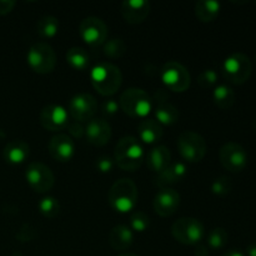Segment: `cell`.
Segmentation results:
<instances>
[{
	"label": "cell",
	"instance_id": "1",
	"mask_svg": "<svg viewBox=\"0 0 256 256\" xmlns=\"http://www.w3.org/2000/svg\"><path fill=\"white\" fill-rule=\"evenodd\" d=\"M114 160L118 166L125 172H135L140 169L145 162V152L142 142L134 136L122 138L115 148Z\"/></svg>",
	"mask_w": 256,
	"mask_h": 256
},
{
	"label": "cell",
	"instance_id": "2",
	"mask_svg": "<svg viewBox=\"0 0 256 256\" xmlns=\"http://www.w3.org/2000/svg\"><path fill=\"white\" fill-rule=\"evenodd\" d=\"M92 88L102 96L116 94L122 84V74L116 65L102 62L94 66L90 74Z\"/></svg>",
	"mask_w": 256,
	"mask_h": 256
},
{
	"label": "cell",
	"instance_id": "3",
	"mask_svg": "<svg viewBox=\"0 0 256 256\" xmlns=\"http://www.w3.org/2000/svg\"><path fill=\"white\" fill-rule=\"evenodd\" d=\"M139 198L138 188L130 179H120L112 185L108 194L110 206L118 212L126 214L135 209Z\"/></svg>",
	"mask_w": 256,
	"mask_h": 256
},
{
	"label": "cell",
	"instance_id": "4",
	"mask_svg": "<svg viewBox=\"0 0 256 256\" xmlns=\"http://www.w3.org/2000/svg\"><path fill=\"white\" fill-rule=\"evenodd\" d=\"M119 106L129 116L145 119L152 109V100L145 90L130 88L120 95Z\"/></svg>",
	"mask_w": 256,
	"mask_h": 256
},
{
	"label": "cell",
	"instance_id": "5",
	"mask_svg": "<svg viewBox=\"0 0 256 256\" xmlns=\"http://www.w3.org/2000/svg\"><path fill=\"white\" fill-rule=\"evenodd\" d=\"M30 69L36 74H49L56 65V52L52 45L45 42H35L30 46L26 55Z\"/></svg>",
	"mask_w": 256,
	"mask_h": 256
},
{
	"label": "cell",
	"instance_id": "6",
	"mask_svg": "<svg viewBox=\"0 0 256 256\" xmlns=\"http://www.w3.org/2000/svg\"><path fill=\"white\" fill-rule=\"evenodd\" d=\"M252 72V60L242 52H235L228 56L222 64V75L234 85H242L249 80Z\"/></svg>",
	"mask_w": 256,
	"mask_h": 256
},
{
	"label": "cell",
	"instance_id": "7",
	"mask_svg": "<svg viewBox=\"0 0 256 256\" xmlns=\"http://www.w3.org/2000/svg\"><path fill=\"white\" fill-rule=\"evenodd\" d=\"M172 235L180 244L199 245L205 236V228L195 218H180L172 224Z\"/></svg>",
	"mask_w": 256,
	"mask_h": 256
},
{
	"label": "cell",
	"instance_id": "8",
	"mask_svg": "<svg viewBox=\"0 0 256 256\" xmlns=\"http://www.w3.org/2000/svg\"><path fill=\"white\" fill-rule=\"evenodd\" d=\"M178 149L182 159L188 162H199L206 154V142L198 132L186 130L178 138Z\"/></svg>",
	"mask_w": 256,
	"mask_h": 256
},
{
	"label": "cell",
	"instance_id": "9",
	"mask_svg": "<svg viewBox=\"0 0 256 256\" xmlns=\"http://www.w3.org/2000/svg\"><path fill=\"white\" fill-rule=\"evenodd\" d=\"M162 80L165 88L174 92H184L189 89L192 78L189 70L178 62H168L162 69Z\"/></svg>",
	"mask_w": 256,
	"mask_h": 256
},
{
	"label": "cell",
	"instance_id": "10",
	"mask_svg": "<svg viewBox=\"0 0 256 256\" xmlns=\"http://www.w3.org/2000/svg\"><path fill=\"white\" fill-rule=\"evenodd\" d=\"M25 179L32 190L38 194L50 192L55 184V176L48 165L39 162H32L28 165Z\"/></svg>",
	"mask_w": 256,
	"mask_h": 256
},
{
	"label": "cell",
	"instance_id": "11",
	"mask_svg": "<svg viewBox=\"0 0 256 256\" xmlns=\"http://www.w3.org/2000/svg\"><path fill=\"white\" fill-rule=\"evenodd\" d=\"M82 39L92 48L104 45L108 40V26L100 18L88 16L79 25Z\"/></svg>",
	"mask_w": 256,
	"mask_h": 256
},
{
	"label": "cell",
	"instance_id": "12",
	"mask_svg": "<svg viewBox=\"0 0 256 256\" xmlns=\"http://www.w3.org/2000/svg\"><path fill=\"white\" fill-rule=\"evenodd\" d=\"M219 159L222 166L232 172H239L248 164V154L238 142H226L219 150Z\"/></svg>",
	"mask_w": 256,
	"mask_h": 256
},
{
	"label": "cell",
	"instance_id": "13",
	"mask_svg": "<svg viewBox=\"0 0 256 256\" xmlns=\"http://www.w3.org/2000/svg\"><path fill=\"white\" fill-rule=\"evenodd\" d=\"M98 112L96 99L92 94L82 92L72 98L69 102V114L78 122H90Z\"/></svg>",
	"mask_w": 256,
	"mask_h": 256
},
{
	"label": "cell",
	"instance_id": "14",
	"mask_svg": "<svg viewBox=\"0 0 256 256\" xmlns=\"http://www.w3.org/2000/svg\"><path fill=\"white\" fill-rule=\"evenodd\" d=\"M40 124L49 132L64 130L69 126V112L62 105H46L40 112Z\"/></svg>",
	"mask_w": 256,
	"mask_h": 256
},
{
	"label": "cell",
	"instance_id": "15",
	"mask_svg": "<svg viewBox=\"0 0 256 256\" xmlns=\"http://www.w3.org/2000/svg\"><path fill=\"white\" fill-rule=\"evenodd\" d=\"M155 212L162 218L172 216L180 206V194L172 188L160 189L152 202Z\"/></svg>",
	"mask_w": 256,
	"mask_h": 256
},
{
	"label": "cell",
	"instance_id": "16",
	"mask_svg": "<svg viewBox=\"0 0 256 256\" xmlns=\"http://www.w3.org/2000/svg\"><path fill=\"white\" fill-rule=\"evenodd\" d=\"M112 126L102 118H94L85 126L84 136L94 146H105L112 140Z\"/></svg>",
	"mask_w": 256,
	"mask_h": 256
},
{
	"label": "cell",
	"instance_id": "17",
	"mask_svg": "<svg viewBox=\"0 0 256 256\" xmlns=\"http://www.w3.org/2000/svg\"><path fill=\"white\" fill-rule=\"evenodd\" d=\"M49 154L54 160L59 162H68L75 154L74 140L65 134H58L49 142Z\"/></svg>",
	"mask_w": 256,
	"mask_h": 256
},
{
	"label": "cell",
	"instance_id": "18",
	"mask_svg": "<svg viewBox=\"0 0 256 256\" xmlns=\"http://www.w3.org/2000/svg\"><path fill=\"white\" fill-rule=\"evenodd\" d=\"M152 5L146 0H125L122 2L120 12L126 22L132 25L140 24L150 14Z\"/></svg>",
	"mask_w": 256,
	"mask_h": 256
},
{
	"label": "cell",
	"instance_id": "19",
	"mask_svg": "<svg viewBox=\"0 0 256 256\" xmlns=\"http://www.w3.org/2000/svg\"><path fill=\"white\" fill-rule=\"evenodd\" d=\"M155 105L154 114L155 120L160 122L162 125H172L179 122L180 112L175 105L168 102L166 94L162 92H159L155 94Z\"/></svg>",
	"mask_w": 256,
	"mask_h": 256
},
{
	"label": "cell",
	"instance_id": "20",
	"mask_svg": "<svg viewBox=\"0 0 256 256\" xmlns=\"http://www.w3.org/2000/svg\"><path fill=\"white\" fill-rule=\"evenodd\" d=\"M145 162L152 172L160 174L172 164V152L165 145H156L145 154Z\"/></svg>",
	"mask_w": 256,
	"mask_h": 256
},
{
	"label": "cell",
	"instance_id": "21",
	"mask_svg": "<svg viewBox=\"0 0 256 256\" xmlns=\"http://www.w3.org/2000/svg\"><path fill=\"white\" fill-rule=\"evenodd\" d=\"M186 165L182 162H172V164L162 170L156 176V185L160 189H168L178 184L186 176Z\"/></svg>",
	"mask_w": 256,
	"mask_h": 256
},
{
	"label": "cell",
	"instance_id": "22",
	"mask_svg": "<svg viewBox=\"0 0 256 256\" xmlns=\"http://www.w3.org/2000/svg\"><path fill=\"white\" fill-rule=\"evenodd\" d=\"M138 135H139L142 142L152 145L162 140V135H164V129L158 120L145 118L138 125Z\"/></svg>",
	"mask_w": 256,
	"mask_h": 256
},
{
	"label": "cell",
	"instance_id": "23",
	"mask_svg": "<svg viewBox=\"0 0 256 256\" xmlns=\"http://www.w3.org/2000/svg\"><path fill=\"white\" fill-rule=\"evenodd\" d=\"M30 155V146L26 142L20 139L12 140L5 145L2 156L5 162L12 165L22 164Z\"/></svg>",
	"mask_w": 256,
	"mask_h": 256
},
{
	"label": "cell",
	"instance_id": "24",
	"mask_svg": "<svg viewBox=\"0 0 256 256\" xmlns=\"http://www.w3.org/2000/svg\"><path fill=\"white\" fill-rule=\"evenodd\" d=\"M134 242L132 230L126 225H116L109 232V244L114 250H126Z\"/></svg>",
	"mask_w": 256,
	"mask_h": 256
},
{
	"label": "cell",
	"instance_id": "25",
	"mask_svg": "<svg viewBox=\"0 0 256 256\" xmlns=\"http://www.w3.org/2000/svg\"><path fill=\"white\" fill-rule=\"evenodd\" d=\"M220 2L215 0H200L195 4V15L202 22H212L219 16Z\"/></svg>",
	"mask_w": 256,
	"mask_h": 256
},
{
	"label": "cell",
	"instance_id": "26",
	"mask_svg": "<svg viewBox=\"0 0 256 256\" xmlns=\"http://www.w3.org/2000/svg\"><path fill=\"white\" fill-rule=\"evenodd\" d=\"M212 100L222 110H228L235 104V92L228 85H218L212 92Z\"/></svg>",
	"mask_w": 256,
	"mask_h": 256
},
{
	"label": "cell",
	"instance_id": "27",
	"mask_svg": "<svg viewBox=\"0 0 256 256\" xmlns=\"http://www.w3.org/2000/svg\"><path fill=\"white\" fill-rule=\"evenodd\" d=\"M66 62L70 66L79 72H84L90 65V56L88 52L82 48L74 46L70 48L66 52Z\"/></svg>",
	"mask_w": 256,
	"mask_h": 256
},
{
	"label": "cell",
	"instance_id": "28",
	"mask_svg": "<svg viewBox=\"0 0 256 256\" xmlns=\"http://www.w3.org/2000/svg\"><path fill=\"white\" fill-rule=\"evenodd\" d=\"M59 20L52 15H45L38 22L36 32L42 39H52L59 32Z\"/></svg>",
	"mask_w": 256,
	"mask_h": 256
},
{
	"label": "cell",
	"instance_id": "29",
	"mask_svg": "<svg viewBox=\"0 0 256 256\" xmlns=\"http://www.w3.org/2000/svg\"><path fill=\"white\" fill-rule=\"evenodd\" d=\"M229 242V234L224 228H214L208 234L206 242L208 246L212 250L222 249Z\"/></svg>",
	"mask_w": 256,
	"mask_h": 256
},
{
	"label": "cell",
	"instance_id": "30",
	"mask_svg": "<svg viewBox=\"0 0 256 256\" xmlns=\"http://www.w3.org/2000/svg\"><path fill=\"white\" fill-rule=\"evenodd\" d=\"M38 208H39V212L48 219L58 216V214L60 212V202L52 196L42 198L38 204Z\"/></svg>",
	"mask_w": 256,
	"mask_h": 256
},
{
	"label": "cell",
	"instance_id": "31",
	"mask_svg": "<svg viewBox=\"0 0 256 256\" xmlns=\"http://www.w3.org/2000/svg\"><path fill=\"white\" fill-rule=\"evenodd\" d=\"M126 52V45L120 38L106 40L104 44V54L110 59H118L122 58Z\"/></svg>",
	"mask_w": 256,
	"mask_h": 256
},
{
	"label": "cell",
	"instance_id": "32",
	"mask_svg": "<svg viewBox=\"0 0 256 256\" xmlns=\"http://www.w3.org/2000/svg\"><path fill=\"white\" fill-rule=\"evenodd\" d=\"M232 190V179L228 176H219L212 182V192L218 196H225Z\"/></svg>",
	"mask_w": 256,
	"mask_h": 256
},
{
	"label": "cell",
	"instance_id": "33",
	"mask_svg": "<svg viewBox=\"0 0 256 256\" xmlns=\"http://www.w3.org/2000/svg\"><path fill=\"white\" fill-rule=\"evenodd\" d=\"M130 225L132 229L136 232H146L150 225V219L146 212H135L130 218Z\"/></svg>",
	"mask_w": 256,
	"mask_h": 256
},
{
	"label": "cell",
	"instance_id": "34",
	"mask_svg": "<svg viewBox=\"0 0 256 256\" xmlns=\"http://www.w3.org/2000/svg\"><path fill=\"white\" fill-rule=\"evenodd\" d=\"M218 82V72L212 69H205L204 72H200L198 76V84L202 89H209L212 85L216 84Z\"/></svg>",
	"mask_w": 256,
	"mask_h": 256
},
{
	"label": "cell",
	"instance_id": "35",
	"mask_svg": "<svg viewBox=\"0 0 256 256\" xmlns=\"http://www.w3.org/2000/svg\"><path fill=\"white\" fill-rule=\"evenodd\" d=\"M112 166H114V162L110 159L109 156H102L98 159L96 162V168L99 172H112Z\"/></svg>",
	"mask_w": 256,
	"mask_h": 256
},
{
	"label": "cell",
	"instance_id": "36",
	"mask_svg": "<svg viewBox=\"0 0 256 256\" xmlns=\"http://www.w3.org/2000/svg\"><path fill=\"white\" fill-rule=\"evenodd\" d=\"M118 109H119V102H115L114 99H110V100H106V102L102 104V112L104 115L110 116V115H114L115 112H118Z\"/></svg>",
	"mask_w": 256,
	"mask_h": 256
},
{
	"label": "cell",
	"instance_id": "37",
	"mask_svg": "<svg viewBox=\"0 0 256 256\" xmlns=\"http://www.w3.org/2000/svg\"><path fill=\"white\" fill-rule=\"evenodd\" d=\"M68 128H69V132H70V135H72V136H74V138H82V136H84L85 128L82 126L80 122H74L72 124H69V126H68Z\"/></svg>",
	"mask_w": 256,
	"mask_h": 256
},
{
	"label": "cell",
	"instance_id": "38",
	"mask_svg": "<svg viewBox=\"0 0 256 256\" xmlns=\"http://www.w3.org/2000/svg\"><path fill=\"white\" fill-rule=\"evenodd\" d=\"M16 2L12 0H0V15H8L12 12Z\"/></svg>",
	"mask_w": 256,
	"mask_h": 256
},
{
	"label": "cell",
	"instance_id": "39",
	"mask_svg": "<svg viewBox=\"0 0 256 256\" xmlns=\"http://www.w3.org/2000/svg\"><path fill=\"white\" fill-rule=\"evenodd\" d=\"M195 255H196V256H209V252H208V248L204 246V245H198L196 252H195Z\"/></svg>",
	"mask_w": 256,
	"mask_h": 256
},
{
	"label": "cell",
	"instance_id": "40",
	"mask_svg": "<svg viewBox=\"0 0 256 256\" xmlns=\"http://www.w3.org/2000/svg\"><path fill=\"white\" fill-rule=\"evenodd\" d=\"M246 252L248 256H256V242H252V244H250L248 246Z\"/></svg>",
	"mask_w": 256,
	"mask_h": 256
},
{
	"label": "cell",
	"instance_id": "41",
	"mask_svg": "<svg viewBox=\"0 0 256 256\" xmlns=\"http://www.w3.org/2000/svg\"><path fill=\"white\" fill-rule=\"evenodd\" d=\"M222 256H244V254L238 252V250H230V252H225V254H222Z\"/></svg>",
	"mask_w": 256,
	"mask_h": 256
},
{
	"label": "cell",
	"instance_id": "42",
	"mask_svg": "<svg viewBox=\"0 0 256 256\" xmlns=\"http://www.w3.org/2000/svg\"><path fill=\"white\" fill-rule=\"evenodd\" d=\"M118 256H139V255L132 254V252H125V254H120V255H118Z\"/></svg>",
	"mask_w": 256,
	"mask_h": 256
},
{
	"label": "cell",
	"instance_id": "43",
	"mask_svg": "<svg viewBox=\"0 0 256 256\" xmlns=\"http://www.w3.org/2000/svg\"><path fill=\"white\" fill-rule=\"evenodd\" d=\"M252 128H254V130L256 132V119L252 122Z\"/></svg>",
	"mask_w": 256,
	"mask_h": 256
}]
</instances>
